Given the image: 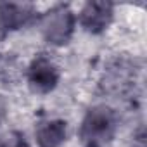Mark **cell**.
Masks as SVG:
<instances>
[{"label":"cell","instance_id":"1","mask_svg":"<svg viewBox=\"0 0 147 147\" xmlns=\"http://www.w3.org/2000/svg\"><path fill=\"white\" fill-rule=\"evenodd\" d=\"M118 130V114L107 106L92 107L80 126V140L83 147H104L107 145Z\"/></svg>","mask_w":147,"mask_h":147},{"label":"cell","instance_id":"2","mask_svg":"<svg viewBox=\"0 0 147 147\" xmlns=\"http://www.w3.org/2000/svg\"><path fill=\"white\" fill-rule=\"evenodd\" d=\"M59 78H61V71L57 64L45 54L36 55L28 67V83L31 90L36 94L52 92L57 87Z\"/></svg>","mask_w":147,"mask_h":147},{"label":"cell","instance_id":"3","mask_svg":"<svg viewBox=\"0 0 147 147\" xmlns=\"http://www.w3.org/2000/svg\"><path fill=\"white\" fill-rule=\"evenodd\" d=\"M75 14L67 7H59L45 18L43 23V35L45 40L52 45H64L69 42L73 31H75Z\"/></svg>","mask_w":147,"mask_h":147},{"label":"cell","instance_id":"4","mask_svg":"<svg viewBox=\"0 0 147 147\" xmlns=\"http://www.w3.org/2000/svg\"><path fill=\"white\" fill-rule=\"evenodd\" d=\"M113 21V5L109 2H88L80 12V24L90 33H102Z\"/></svg>","mask_w":147,"mask_h":147},{"label":"cell","instance_id":"5","mask_svg":"<svg viewBox=\"0 0 147 147\" xmlns=\"http://www.w3.org/2000/svg\"><path fill=\"white\" fill-rule=\"evenodd\" d=\"M67 135V125L62 119H47L36 126L35 137L38 147H61Z\"/></svg>","mask_w":147,"mask_h":147},{"label":"cell","instance_id":"6","mask_svg":"<svg viewBox=\"0 0 147 147\" xmlns=\"http://www.w3.org/2000/svg\"><path fill=\"white\" fill-rule=\"evenodd\" d=\"M30 18H31V11L28 9V5H16V4L0 5V24L7 30L26 24Z\"/></svg>","mask_w":147,"mask_h":147},{"label":"cell","instance_id":"7","mask_svg":"<svg viewBox=\"0 0 147 147\" xmlns=\"http://www.w3.org/2000/svg\"><path fill=\"white\" fill-rule=\"evenodd\" d=\"M5 147H28V145H26V142H24V140H16L12 145H5Z\"/></svg>","mask_w":147,"mask_h":147}]
</instances>
